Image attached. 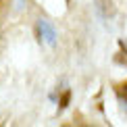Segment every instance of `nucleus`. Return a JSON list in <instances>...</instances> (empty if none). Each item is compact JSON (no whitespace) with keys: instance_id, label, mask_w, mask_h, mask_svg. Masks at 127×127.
<instances>
[{"instance_id":"obj_1","label":"nucleus","mask_w":127,"mask_h":127,"mask_svg":"<svg viewBox=\"0 0 127 127\" xmlns=\"http://www.w3.org/2000/svg\"><path fill=\"white\" fill-rule=\"evenodd\" d=\"M100 6L104 8L106 15H113L115 13V0H100Z\"/></svg>"},{"instance_id":"obj_2","label":"nucleus","mask_w":127,"mask_h":127,"mask_svg":"<svg viewBox=\"0 0 127 127\" xmlns=\"http://www.w3.org/2000/svg\"><path fill=\"white\" fill-rule=\"evenodd\" d=\"M115 92H117V96H119L121 100H125V102H127V81L119 83V86L115 88Z\"/></svg>"}]
</instances>
